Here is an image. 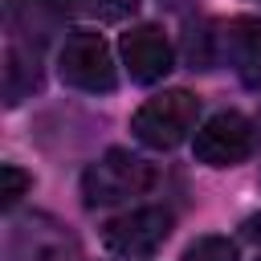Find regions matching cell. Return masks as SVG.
<instances>
[{
  "mask_svg": "<svg viewBox=\"0 0 261 261\" xmlns=\"http://www.w3.org/2000/svg\"><path fill=\"white\" fill-rule=\"evenodd\" d=\"M37 8H45L49 16H73L82 8V0H33Z\"/></svg>",
  "mask_w": 261,
  "mask_h": 261,
  "instance_id": "obj_13",
  "label": "cell"
},
{
  "mask_svg": "<svg viewBox=\"0 0 261 261\" xmlns=\"http://www.w3.org/2000/svg\"><path fill=\"white\" fill-rule=\"evenodd\" d=\"M196 118H200V98L188 94V90H167L159 98H147L135 110L130 130H135V139L143 147L171 151V147H179L196 130Z\"/></svg>",
  "mask_w": 261,
  "mask_h": 261,
  "instance_id": "obj_1",
  "label": "cell"
},
{
  "mask_svg": "<svg viewBox=\"0 0 261 261\" xmlns=\"http://www.w3.org/2000/svg\"><path fill=\"white\" fill-rule=\"evenodd\" d=\"M29 188H33V175H29V171H20L16 163H4V167H0V204H4V208H12Z\"/></svg>",
  "mask_w": 261,
  "mask_h": 261,
  "instance_id": "obj_12",
  "label": "cell"
},
{
  "mask_svg": "<svg viewBox=\"0 0 261 261\" xmlns=\"http://www.w3.org/2000/svg\"><path fill=\"white\" fill-rule=\"evenodd\" d=\"M245 237H249V241H257V245H261V212H257V216H249V220H245Z\"/></svg>",
  "mask_w": 261,
  "mask_h": 261,
  "instance_id": "obj_15",
  "label": "cell"
},
{
  "mask_svg": "<svg viewBox=\"0 0 261 261\" xmlns=\"http://www.w3.org/2000/svg\"><path fill=\"white\" fill-rule=\"evenodd\" d=\"M57 73H61L65 86H73L82 94H110L114 82H118L110 45L94 29H77V33L65 37V45L57 53Z\"/></svg>",
  "mask_w": 261,
  "mask_h": 261,
  "instance_id": "obj_3",
  "label": "cell"
},
{
  "mask_svg": "<svg viewBox=\"0 0 261 261\" xmlns=\"http://www.w3.org/2000/svg\"><path fill=\"white\" fill-rule=\"evenodd\" d=\"M135 4H139V0H98L102 16H110V20H118V16H126V12H135Z\"/></svg>",
  "mask_w": 261,
  "mask_h": 261,
  "instance_id": "obj_14",
  "label": "cell"
},
{
  "mask_svg": "<svg viewBox=\"0 0 261 261\" xmlns=\"http://www.w3.org/2000/svg\"><path fill=\"white\" fill-rule=\"evenodd\" d=\"M37 82H41L37 53H29V49L12 45V49L4 53V102H8V106L24 102V98L37 90Z\"/></svg>",
  "mask_w": 261,
  "mask_h": 261,
  "instance_id": "obj_9",
  "label": "cell"
},
{
  "mask_svg": "<svg viewBox=\"0 0 261 261\" xmlns=\"http://www.w3.org/2000/svg\"><path fill=\"white\" fill-rule=\"evenodd\" d=\"M253 147H257V130H253V122H249L245 114H237V110L212 114V118L196 130V143H192L196 159L208 163V167H232V163L249 159Z\"/></svg>",
  "mask_w": 261,
  "mask_h": 261,
  "instance_id": "obj_4",
  "label": "cell"
},
{
  "mask_svg": "<svg viewBox=\"0 0 261 261\" xmlns=\"http://www.w3.org/2000/svg\"><path fill=\"white\" fill-rule=\"evenodd\" d=\"M155 184V167L130 151H106L98 163L86 167L82 175V196L90 208H110V204H122L130 196H143L147 188Z\"/></svg>",
  "mask_w": 261,
  "mask_h": 261,
  "instance_id": "obj_2",
  "label": "cell"
},
{
  "mask_svg": "<svg viewBox=\"0 0 261 261\" xmlns=\"http://www.w3.org/2000/svg\"><path fill=\"white\" fill-rule=\"evenodd\" d=\"M8 261H73V241L57 220L24 216L8 232Z\"/></svg>",
  "mask_w": 261,
  "mask_h": 261,
  "instance_id": "obj_7",
  "label": "cell"
},
{
  "mask_svg": "<svg viewBox=\"0 0 261 261\" xmlns=\"http://www.w3.org/2000/svg\"><path fill=\"white\" fill-rule=\"evenodd\" d=\"M118 53H122V65L130 73V82L139 86H151L159 77H167V69L175 65V53H171V41L163 37V29L155 24H135L118 37Z\"/></svg>",
  "mask_w": 261,
  "mask_h": 261,
  "instance_id": "obj_6",
  "label": "cell"
},
{
  "mask_svg": "<svg viewBox=\"0 0 261 261\" xmlns=\"http://www.w3.org/2000/svg\"><path fill=\"white\" fill-rule=\"evenodd\" d=\"M257 122H261V114H257Z\"/></svg>",
  "mask_w": 261,
  "mask_h": 261,
  "instance_id": "obj_16",
  "label": "cell"
},
{
  "mask_svg": "<svg viewBox=\"0 0 261 261\" xmlns=\"http://www.w3.org/2000/svg\"><path fill=\"white\" fill-rule=\"evenodd\" d=\"M184 261H237V245L228 237H200L188 245Z\"/></svg>",
  "mask_w": 261,
  "mask_h": 261,
  "instance_id": "obj_11",
  "label": "cell"
},
{
  "mask_svg": "<svg viewBox=\"0 0 261 261\" xmlns=\"http://www.w3.org/2000/svg\"><path fill=\"white\" fill-rule=\"evenodd\" d=\"M220 57L232 61V69L245 86L261 90V20L237 16V20L220 24Z\"/></svg>",
  "mask_w": 261,
  "mask_h": 261,
  "instance_id": "obj_8",
  "label": "cell"
},
{
  "mask_svg": "<svg viewBox=\"0 0 261 261\" xmlns=\"http://www.w3.org/2000/svg\"><path fill=\"white\" fill-rule=\"evenodd\" d=\"M171 237V212L167 208H130L102 228V245L118 257H151Z\"/></svg>",
  "mask_w": 261,
  "mask_h": 261,
  "instance_id": "obj_5",
  "label": "cell"
},
{
  "mask_svg": "<svg viewBox=\"0 0 261 261\" xmlns=\"http://www.w3.org/2000/svg\"><path fill=\"white\" fill-rule=\"evenodd\" d=\"M184 57H188L192 69H212L216 57H220V29L216 24H204V20L192 24L184 33Z\"/></svg>",
  "mask_w": 261,
  "mask_h": 261,
  "instance_id": "obj_10",
  "label": "cell"
}]
</instances>
